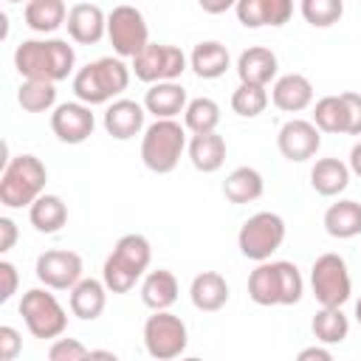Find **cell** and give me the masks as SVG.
<instances>
[{
    "instance_id": "cell-39",
    "label": "cell",
    "mask_w": 361,
    "mask_h": 361,
    "mask_svg": "<svg viewBox=\"0 0 361 361\" xmlns=\"http://www.w3.org/2000/svg\"><path fill=\"white\" fill-rule=\"evenodd\" d=\"M17 285H20L17 265L8 262V259H0V302H3V305L17 293Z\"/></svg>"
},
{
    "instance_id": "cell-14",
    "label": "cell",
    "mask_w": 361,
    "mask_h": 361,
    "mask_svg": "<svg viewBox=\"0 0 361 361\" xmlns=\"http://www.w3.org/2000/svg\"><path fill=\"white\" fill-rule=\"evenodd\" d=\"M51 130L62 144H85L96 130V116L85 102H62L51 113Z\"/></svg>"
},
{
    "instance_id": "cell-5",
    "label": "cell",
    "mask_w": 361,
    "mask_h": 361,
    "mask_svg": "<svg viewBox=\"0 0 361 361\" xmlns=\"http://www.w3.org/2000/svg\"><path fill=\"white\" fill-rule=\"evenodd\" d=\"M45 183H48V169L37 155H31V152L14 155V158H8V164L3 166V175H0V203L6 209L31 206L42 195Z\"/></svg>"
},
{
    "instance_id": "cell-2",
    "label": "cell",
    "mask_w": 361,
    "mask_h": 361,
    "mask_svg": "<svg viewBox=\"0 0 361 361\" xmlns=\"http://www.w3.org/2000/svg\"><path fill=\"white\" fill-rule=\"evenodd\" d=\"M305 293V279L299 268L288 259H265L248 274V299L259 307L274 305H296Z\"/></svg>"
},
{
    "instance_id": "cell-29",
    "label": "cell",
    "mask_w": 361,
    "mask_h": 361,
    "mask_svg": "<svg viewBox=\"0 0 361 361\" xmlns=\"http://www.w3.org/2000/svg\"><path fill=\"white\" fill-rule=\"evenodd\" d=\"M178 299V279L172 271L166 268H158V271H149L141 282V302L149 307V310H169Z\"/></svg>"
},
{
    "instance_id": "cell-33",
    "label": "cell",
    "mask_w": 361,
    "mask_h": 361,
    "mask_svg": "<svg viewBox=\"0 0 361 361\" xmlns=\"http://www.w3.org/2000/svg\"><path fill=\"white\" fill-rule=\"evenodd\" d=\"M17 104L25 113H48L56 104V82L23 79V85L17 87Z\"/></svg>"
},
{
    "instance_id": "cell-12",
    "label": "cell",
    "mask_w": 361,
    "mask_h": 361,
    "mask_svg": "<svg viewBox=\"0 0 361 361\" xmlns=\"http://www.w3.org/2000/svg\"><path fill=\"white\" fill-rule=\"evenodd\" d=\"M107 39H110L116 56L133 59L149 42V28H147L144 14L135 6H127V3L116 6L107 14Z\"/></svg>"
},
{
    "instance_id": "cell-7",
    "label": "cell",
    "mask_w": 361,
    "mask_h": 361,
    "mask_svg": "<svg viewBox=\"0 0 361 361\" xmlns=\"http://www.w3.org/2000/svg\"><path fill=\"white\" fill-rule=\"evenodd\" d=\"M20 316L34 338H59L68 327V313L51 288H31L20 299Z\"/></svg>"
},
{
    "instance_id": "cell-34",
    "label": "cell",
    "mask_w": 361,
    "mask_h": 361,
    "mask_svg": "<svg viewBox=\"0 0 361 361\" xmlns=\"http://www.w3.org/2000/svg\"><path fill=\"white\" fill-rule=\"evenodd\" d=\"M220 124V104L209 96H197L183 110V127L189 133H212Z\"/></svg>"
},
{
    "instance_id": "cell-18",
    "label": "cell",
    "mask_w": 361,
    "mask_h": 361,
    "mask_svg": "<svg viewBox=\"0 0 361 361\" xmlns=\"http://www.w3.org/2000/svg\"><path fill=\"white\" fill-rule=\"evenodd\" d=\"M65 28L73 42L96 45V42H102V37H107V14L96 3H76L68 11Z\"/></svg>"
},
{
    "instance_id": "cell-3",
    "label": "cell",
    "mask_w": 361,
    "mask_h": 361,
    "mask_svg": "<svg viewBox=\"0 0 361 361\" xmlns=\"http://www.w3.org/2000/svg\"><path fill=\"white\" fill-rule=\"evenodd\" d=\"M133 68L121 56H102L73 73V96L85 104H110L130 85Z\"/></svg>"
},
{
    "instance_id": "cell-30",
    "label": "cell",
    "mask_w": 361,
    "mask_h": 361,
    "mask_svg": "<svg viewBox=\"0 0 361 361\" xmlns=\"http://www.w3.org/2000/svg\"><path fill=\"white\" fill-rule=\"evenodd\" d=\"M28 220L39 234H56L68 223V206L59 195H39L28 206Z\"/></svg>"
},
{
    "instance_id": "cell-1",
    "label": "cell",
    "mask_w": 361,
    "mask_h": 361,
    "mask_svg": "<svg viewBox=\"0 0 361 361\" xmlns=\"http://www.w3.org/2000/svg\"><path fill=\"white\" fill-rule=\"evenodd\" d=\"M76 65V51L68 39H23L14 51V68L23 79L62 82Z\"/></svg>"
},
{
    "instance_id": "cell-28",
    "label": "cell",
    "mask_w": 361,
    "mask_h": 361,
    "mask_svg": "<svg viewBox=\"0 0 361 361\" xmlns=\"http://www.w3.org/2000/svg\"><path fill=\"white\" fill-rule=\"evenodd\" d=\"M324 231L336 240H353L361 234V203L336 200L324 212Z\"/></svg>"
},
{
    "instance_id": "cell-13",
    "label": "cell",
    "mask_w": 361,
    "mask_h": 361,
    "mask_svg": "<svg viewBox=\"0 0 361 361\" xmlns=\"http://www.w3.org/2000/svg\"><path fill=\"white\" fill-rule=\"evenodd\" d=\"M82 257L68 248H48L37 257L34 274L51 290H71L82 279Z\"/></svg>"
},
{
    "instance_id": "cell-20",
    "label": "cell",
    "mask_w": 361,
    "mask_h": 361,
    "mask_svg": "<svg viewBox=\"0 0 361 361\" xmlns=\"http://www.w3.org/2000/svg\"><path fill=\"white\" fill-rule=\"evenodd\" d=\"M71 313L82 322H93L104 313L107 305V285L104 279H93V276H82L73 288H71Z\"/></svg>"
},
{
    "instance_id": "cell-44",
    "label": "cell",
    "mask_w": 361,
    "mask_h": 361,
    "mask_svg": "<svg viewBox=\"0 0 361 361\" xmlns=\"http://www.w3.org/2000/svg\"><path fill=\"white\" fill-rule=\"evenodd\" d=\"M197 6H200L206 14H226L228 8L237 6V0H197Z\"/></svg>"
},
{
    "instance_id": "cell-16",
    "label": "cell",
    "mask_w": 361,
    "mask_h": 361,
    "mask_svg": "<svg viewBox=\"0 0 361 361\" xmlns=\"http://www.w3.org/2000/svg\"><path fill=\"white\" fill-rule=\"evenodd\" d=\"M144 118H147V107L133 102V99H113L104 110V130L107 135H113L116 141H130L138 133H144Z\"/></svg>"
},
{
    "instance_id": "cell-11",
    "label": "cell",
    "mask_w": 361,
    "mask_h": 361,
    "mask_svg": "<svg viewBox=\"0 0 361 361\" xmlns=\"http://www.w3.org/2000/svg\"><path fill=\"white\" fill-rule=\"evenodd\" d=\"M189 330L180 316L169 310H152V316L144 322V347L152 358L169 361L186 353Z\"/></svg>"
},
{
    "instance_id": "cell-19",
    "label": "cell",
    "mask_w": 361,
    "mask_h": 361,
    "mask_svg": "<svg viewBox=\"0 0 361 361\" xmlns=\"http://www.w3.org/2000/svg\"><path fill=\"white\" fill-rule=\"evenodd\" d=\"M271 102L282 113H302L313 104V85L305 73H285L274 79Z\"/></svg>"
},
{
    "instance_id": "cell-9",
    "label": "cell",
    "mask_w": 361,
    "mask_h": 361,
    "mask_svg": "<svg viewBox=\"0 0 361 361\" xmlns=\"http://www.w3.org/2000/svg\"><path fill=\"white\" fill-rule=\"evenodd\" d=\"M310 288H313L316 302L324 307H341L344 302H350L353 279H350L344 257H338L333 251L316 257V262L310 268Z\"/></svg>"
},
{
    "instance_id": "cell-24",
    "label": "cell",
    "mask_w": 361,
    "mask_h": 361,
    "mask_svg": "<svg viewBox=\"0 0 361 361\" xmlns=\"http://www.w3.org/2000/svg\"><path fill=\"white\" fill-rule=\"evenodd\" d=\"M189 68L195 71L197 79H220L231 68L228 48L217 39H203L192 48L189 54Z\"/></svg>"
},
{
    "instance_id": "cell-40",
    "label": "cell",
    "mask_w": 361,
    "mask_h": 361,
    "mask_svg": "<svg viewBox=\"0 0 361 361\" xmlns=\"http://www.w3.org/2000/svg\"><path fill=\"white\" fill-rule=\"evenodd\" d=\"M23 350V338L11 324L0 327V361H14Z\"/></svg>"
},
{
    "instance_id": "cell-4",
    "label": "cell",
    "mask_w": 361,
    "mask_h": 361,
    "mask_svg": "<svg viewBox=\"0 0 361 361\" xmlns=\"http://www.w3.org/2000/svg\"><path fill=\"white\" fill-rule=\"evenodd\" d=\"M149 259H152V248L144 234L118 237V243L113 245V251L107 254L104 268H102V279H104L107 290L110 293L133 290V285L147 274Z\"/></svg>"
},
{
    "instance_id": "cell-10",
    "label": "cell",
    "mask_w": 361,
    "mask_h": 361,
    "mask_svg": "<svg viewBox=\"0 0 361 361\" xmlns=\"http://www.w3.org/2000/svg\"><path fill=\"white\" fill-rule=\"evenodd\" d=\"M133 73L135 79L155 85V82H175L186 68L189 56L178 45H164V42H147L135 56H133Z\"/></svg>"
},
{
    "instance_id": "cell-21",
    "label": "cell",
    "mask_w": 361,
    "mask_h": 361,
    "mask_svg": "<svg viewBox=\"0 0 361 361\" xmlns=\"http://www.w3.org/2000/svg\"><path fill=\"white\" fill-rule=\"evenodd\" d=\"M189 161L197 172L212 175L226 164V138L217 135V130L212 133H192L189 144H186Z\"/></svg>"
},
{
    "instance_id": "cell-48",
    "label": "cell",
    "mask_w": 361,
    "mask_h": 361,
    "mask_svg": "<svg viewBox=\"0 0 361 361\" xmlns=\"http://www.w3.org/2000/svg\"><path fill=\"white\" fill-rule=\"evenodd\" d=\"M6 3H28V0H6Z\"/></svg>"
},
{
    "instance_id": "cell-22",
    "label": "cell",
    "mask_w": 361,
    "mask_h": 361,
    "mask_svg": "<svg viewBox=\"0 0 361 361\" xmlns=\"http://www.w3.org/2000/svg\"><path fill=\"white\" fill-rule=\"evenodd\" d=\"M276 71H279V62H276V54L271 48L254 45V48H245L237 56V76H240V82L265 85L268 87V82L276 79Z\"/></svg>"
},
{
    "instance_id": "cell-37",
    "label": "cell",
    "mask_w": 361,
    "mask_h": 361,
    "mask_svg": "<svg viewBox=\"0 0 361 361\" xmlns=\"http://www.w3.org/2000/svg\"><path fill=\"white\" fill-rule=\"evenodd\" d=\"M299 11L307 25L313 28H330L344 14V0H299Z\"/></svg>"
},
{
    "instance_id": "cell-38",
    "label": "cell",
    "mask_w": 361,
    "mask_h": 361,
    "mask_svg": "<svg viewBox=\"0 0 361 361\" xmlns=\"http://www.w3.org/2000/svg\"><path fill=\"white\" fill-rule=\"evenodd\" d=\"M48 358L51 361H85L90 358V350L79 338H54V344L48 347Z\"/></svg>"
},
{
    "instance_id": "cell-6",
    "label": "cell",
    "mask_w": 361,
    "mask_h": 361,
    "mask_svg": "<svg viewBox=\"0 0 361 361\" xmlns=\"http://www.w3.org/2000/svg\"><path fill=\"white\" fill-rule=\"evenodd\" d=\"M186 127L175 118H155L141 135V161L155 175H169L183 149H186Z\"/></svg>"
},
{
    "instance_id": "cell-43",
    "label": "cell",
    "mask_w": 361,
    "mask_h": 361,
    "mask_svg": "<svg viewBox=\"0 0 361 361\" xmlns=\"http://www.w3.org/2000/svg\"><path fill=\"white\" fill-rule=\"evenodd\" d=\"M299 361H333V353L327 347H305L296 355Z\"/></svg>"
},
{
    "instance_id": "cell-17",
    "label": "cell",
    "mask_w": 361,
    "mask_h": 361,
    "mask_svg": "<svg viewBox=\"0 0 361 361\" xmlns=\"http://www.w3.org/2000/svg\"><path fill=\"white\" fill-rule=\"evenodd\" d=\"M234 14L245 28H279L293 17V0H237Z\"/></svg>"
},
{
    "instance_id": "cell-26",
    "label": "cell",
    "mask_w": 361,
    "mask_h": 361,
    "mask_svg": "<svg viewBox=\"0 0 361 361\" xmlns=\"http://www.w3.org/2000/svg\"><path fill=\"white\" fill-rule=\"evenodd\" d=\"M350 164L338 158H319L310 169V186L322 197H336L350 186Z\"/></svg>"
},
{
    "instance_id": "cell-46",
    "label": "cell",
    "mask_w": 361,
    "mask_h": 361,
    "mask_svg": "<svg viewBox=\"0 0 361 361\" xmlns=\"http://www.w3.org/2000/svg\"><path fill=\"white\" fill-rule=\"evenodd\" d=\"M90 358H107V361H116V353H113V350H90Z\"/></svg>"
},
{
    "instance_id": "cell-15",
    "label": "cell",
    "mask_w": 361,
    "mask_h": 361,
    "mask_svg": "<svg viewBox=\"0 0 361 361\" xmlns=\"http://www.w3.org/2000/svg\"><path fill=\"white\" fill-rule=\"evenodd\" d=\"M276 147L293 164L310 161L319 152V147H322V130L313 121H307V118H290V121H285L279 127Z\"/></svg>"
},
{
    "instance_id": "cell-27",
    "label": "cell",
    "mask_w": 361,
    "mask_h": 361,
    "mask_svg": "<svg viewBox=\"0 0 361 361\" xmlns=\"http://www.w3.org/2000/svg\"><path fill=\"white\" fill-rule=\"evenodd\" d=\"M262 192H265V180H262V175H259L254 166H237V169H231V172L226 175V180H223V195H226V200H228V203H237V206L259 200Z\"/></svg>"
},
{
    "instance_id": "cell-45",
    "label": "cell",
    "mask_w": 361,
    "mask_h": 361,
    "mask_svg": "<svg viewBox=\"0 0 361 361\" xmlns=\"http://www.w3.org/2000/svg\"><path fill=\"white\" fill-rule=\"evenodd\" d=\"M347 164H350V172L361 178V141L353 144V149H350V161H347Z\"/></svg>"
},
{
    "instance_id": "cell-8",
    "label": "cell",
    "mask_w": 361,
    "mask_h": 361,
    "mask_svg": "<svg viewBox=\"0 0 361 361\" xmlns=\"http://www.w3.org/2000/svg\"><path fill=\"white\" fill-rule=\"evenodd\" d=\"M285 243V220L276 212H257L251 214L237 234V248L245 259L265 262L271 254Z\"/></svg>"
},
{
    "instance_id": "cell-47",
    "label": "cell",
    "mask_w": 361,
    "mask_h": 361,
    "mask_svg": "<svg viewBox=\"0 0 361 361\" xmlns=\"http://www.w3.org/2000/svg\"><path fill=\"white\" fill-rule=\"evenodd\" d=\"M355 319H358V324H361V299L355 302Z\"/></svg>"
},
{
    "instance_id": "cell-31",
    "label": "cell",
    "mask_w": 361,
    "mask_h": 361,
    "mask_svg": "<svg viewBox=\"0 0 361 361\" xmlns=\"http://www.w3.org/2000/svg\"><path fill=\"white\" fill-rule=\"evenodd\" d=\"M25 25L37 34H54L56 28L65 25L68 20V8L62 0H28L25 3Z\"/></svg>"
},
{
    "instance_id": "cell-42",
    "label": "cell",
    "mask_w": 361,
    "mask_h": 361,
    "mask_svg": "<svg viewBox=\"0 0 361 361\" xmlns=\"http://www.w3.org/2000/svg\"><path fill=\"white\" fill-rule=\"evenodd\" d=\"M17 243V223L11 217H0V251H11Z\"/></svg>"
},
{
    "instance_id": "cell-32",
    "label": "cell",
    "mask_w": 361,
    "mask_h": 361,
    "mask_svg": "<svg viewBox=\"0 0 361 361\" xmlns=\"http://www.w3.org/2000/svg\"><path fill=\"white\" fill-rule=\"evenodd\" d=\"M310 330L319 344H341L350 333V319L344 316L341 307H319V313L310 322Z\"/></svg>"
},
{
    "instance_id": "cell-23",
    "label": "cell",
    "mask_w": 361,
    "mask_h": 361,
    "mask_svg": "<svg viewBox=\"0 0 361 361\" xmlns=\"http://www.w3.org/2000/svg\"><path fill=\"white\" fill-rule=\"evenodd\" d=\"M189 299L203 313H214V310L226 307V302H228V282H226V276L217 274V271L197 274L192 279V285H189Z\"/></svg>"
},
{
    "instance_id": "cell-41",
    "label": "cell",
    "mask_w": 361,
    "mask_h": 361,
    "mask_svg": "<svg viewBox=\"0 0 361 361\" xmlns=\"http://www.w3.org/2000/svg\"><path fill=\"white\" fill-rule=\"evenodd\" d=\"M347 104V135H361V93H341Z\"/></svg>"
},
{
    "instance_id": "cell-36",
    "label": "cell",
    "mask_w": 361,
    "mask_h": 361,
    "mask_svg": "<svg viewBox=\"0 0 361 361\" xmlns=\"http://www.w3.org/2000/svg\"><path fill=\"white\" fill-rule=\"evenodd\" d=\"M271 96L265 90V85H248V82H240L237 90L231 93V110L243 118H257L259 113H265Z\"/></svg>"
},
{
    "instance_id": "cell-25",
    "label": "cell",
    "mask_w": 361,
    "mask_h": 361,
    "mask_svg": "<svg viewBox=\"0 0 361 361\" xmlns=\"http://www.w3.org/2000/svg\"><path fill=\"white\" fill-rule=\"evenodd\" d=\"M186 104H189L186 90L178 82H155L144 93V107L155 118H175L186 110Z\"/></svg>"
},
{
    "instance_id": "cell-35",
    "label": "cell",
    "mask_w": 361,
    "mask_h": 361,
    "mask_svg": "<svg viewBox=\"0 0 361 361\" xmlns=\"http://www.w3.org/2000/svg\"><path fill=\"white\" fill-rule=\"evenodd\" d=\"M322 133H347V104L338 96H322L313 107V118H310Z\"/></svg>"
}]
</instances>
